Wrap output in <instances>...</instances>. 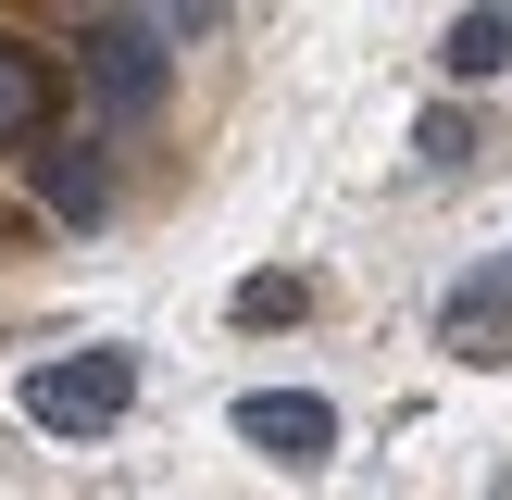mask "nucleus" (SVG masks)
Returning a JSON list of instances; mask_svg holds the SVG:
<instances>
[{"mask_svg":"<svg viewBox=\"0 0 512 500\" xmlns=\"http://www.w3.org/2000/svg\"><path fill=\"white\" fill-rule=\"evenodd\" d=\"M125 400H138L125 350H63L25 375V425H50V438H100V425H125Z\"/></svg>","mask_w":512,"mask_h":500,"instance_id":"1","label":"nucleus"},{"mask_svg":"<svg viewBox=\"0 0 512 500\" xmlns=\"http://www.w3.org/2000/svg\"><path fill=\"white\" fill-rule=\"evenodd\" d=\"M188 25H200V13H100V25H88V88L113 100V113H150Z\"/></svg>","mask_w":512,"mask_h":500,"instance_id":"2","label":"nucleus"},{"mask_svg":"<svg viewBox=\"0 0 512 500\" xmlns=\"http://www.w3.org/2000/svg\"><path fill=\"white\" fill-rule=\"evenodd\" d=\"M238 438L250 450H288V463H325V450H338V413H325L313 388H250L238 400Z\"/></svg>","mask_w":512,"mask_h":500,"instance_id":"3","label":"nucleus"},{"mask_svg":"<svg viewBox=\"0 0 512 500\" xmlns=\"http://www.w3.org/2000/svg\"><path fill=\"white\" fill-rule=\"evenodd\" d=\"M450 350H463V363H500L512 350V288H488V275L450 288Z\"/></svg>","mask_w":512,"mask_h":500,"instance_id":"4","label":"nucleus"},{"mask_svg":"<svg viewBox=\"0 0 512 500\" xmlns=\"http://www.w3.org/2000/svg\"><path fill=\"white\" fill-rule=\"evenodd\" d=\"M438 63H450V75H500V63H512V13H500V0H488V13H450Z\"/></svg>","mask_w":512,"mask_h":500,"instance_id":"5","label":"nucleus"},{"mask_svg":"<svg viewBox=\"0 0 512 500\" xmlns=\"http://www.w3.org/2000/svg\"><path fill=\"white\" fill-rule=\"evenodd\" d=\"M38 113H50L38 50H13V38H0V138H38Z\"/></svg>","mask_w":512,"mask_h":500,"instance_id":"6","label":"nucleus"},{"mask_svg":"<svg viewBox=\"0 0 512 500\" xmlns=\"http://www.w3.org/2000/svg\"><path fill=\"white\" fill-rule=\"evenodd\" d=\"M238 325H300V275H250V288H238Z\"/></svg>","mask_w":512,"mask_h":500,"instance_id":"7","label":"nucleus"},{"mask_svg":"<svg viewBox=\"0 0 512 500\" xmlns=\"http://www.w3.org/2000/svg\"><path fill=\"white\" fill-rule=\"evenodd\" d=\"M50 200L63 213H100V163H50Z\"/></svg>","mask_w":512,"mask_h":500,"instance_id":"8","label":"nucleus"}]
</instances>
